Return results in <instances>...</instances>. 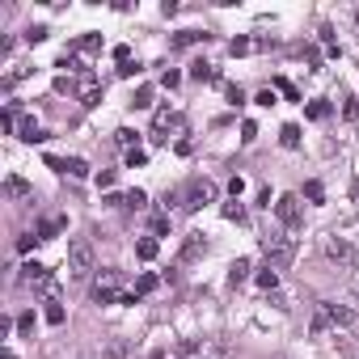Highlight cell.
<instances>
[{"label": "cell", "instance_id": "1", "mask_svg": "<svg viewBox=\"0 0 359 359\" xmlns=\"http://www.w3.org/2000/svg\"><path fill=\"white\" fill-rule=\"evenodd\" d=\"M321 254H325V262L338 266V271H351V266H355V245H351V237L325 233V237H321Z\"/></svg>", "mask_w": 359, "mask_h": 359}, {"label": "cell", "instance_id": "2", "mask_svg": "<svg viewBox=\"0 0 359 359\" xmlns=\"http://www.w3.org/2000/svg\"><path fill=\"white\" fill-rule=\"evenodd\" d=\"M262 250H266L271 266H275V271H283V266L296 258V237H287V233H271V237L262 241Z\"/></svg>", "mask_w": 359, "mask_h": 359}, {"label": "cell", "instance_id": "3", "mask_svg": "<svg viewBox=\"0 0 359 359\" xmlns=\"http://www.w3.org/2000/svg\"><path fill=\"white\" fill-rule=\"evenodd\" d=\"M275 216L287 233H300L304 229V208H300V195H279L275 199Z\"/></svg>", "mask_w": 359, "mask_h": 359}, {"label": "cell", "instance_id": "4", "mask_svg": "<svg viewBox=\"0 0 359 359\" xmlns=\"http://www.w3.org/2000/svg\"><path fill=\"white\" fill-rule=\"evenodd\" d=\"M68 275H72V279H89V275H93V245L81 241V237L68 245Z\"/></svg>", "mask_w": 359, "mask_h": 359}, {"label": "cell", "instance_id": "5", "mask_svg": "<svg viewBox=\"0 0 359 359\" xmlns=\"http://www.w3.org/2000/svg\"><path fill=\"white\" fill-rule=\"evenodd\" d=\"M203 203H216V182L212 177H195V182L182 191V208L187 212H199Z\"/></svg>", "mask_w": 359, "mask_h": 359}, {"label": "cell", "instance_id": "6", "mask_svg": "<svg viewBox=\"0 0 359 359\" xmlns=\"http://www.w3.org/2000/svg\"><path fill=\"white\" fill-rule=\"evenodd\" d=\"M93 300H97V304H118V300H123V292H118V271H106V275L93 283Z\"/></svg>", "mask_w": 359, "mask_h": 359}, {"label": "cell", "instance_id": "7", "mask_svg": "<svg viewBox=\"0 0 359 359\" xmlns=\"http://www.w3.org/2000/svg\"><path fill=\"white\" fill-rule=\"evenodd\" d=\"M321 313L330 317V325H342V330H355L359 325V313L346 309V304H321Z\"/></svg>", "mask_w": 359, "mask_h": 359}, {"label": "cell", "instance_id": "8", "mask_svg": "<svg viewBox=\"0 0 359 359\" xmlns=\"http://www.w3.org/2000/svg\"><path fill=\"white\" fill-rule=\"evenodd\" d=\"M208 250H212V241L203 233H191L187 245H182V262H199V258H208Z\"/></svg>", "mask_w": 359, "mask_h": 359}, {"label": "cell", "instance_id": "9", "mask_svg": "<svg viewBox=\"0 0 359 359\" xmlns=\"http://www.w3.org/2000/svg\"><path fill=\"white\" fill-rule=\"evenodd\" d=\"M47 165H51V169H64V173H72V177H85V173H89V165H85L81 156H68V161H55V156H47Z\"/></svg>", "mask_w": 359, "mask_h": 359}, {"label": "cell", "instance_id": "10", "mask_svg": "<svg viewBox=\"0 0 359 359\" xmlns=\"http://www.w3.org/2000/svg\"><path fill=\"white\" fill-rule=\"evenodd\" d=\"M22 283L47 287V283H51V279H47V266H43V262H26V266H22Z\"/></svg>", "mask_w": 359, "mask_h": 359}, {"label": "cell", "instance_id": "11", "mask_svg": "<svg viewBox=\"0 0 359 359\" xmlns=\"http://www.w3.org/2000/svg\"><path fill=\"white\" fill-rule=\"evenodd\" d=\"M18 135H22L26 144H39V140H43V127H39L30 114H22V118H18Z\"/></svg>", "mask_w": 359, "mask_h": 359}, {"label": "cell", "instance_id": "12", "mask_svg": "<svg viewBox=\"0 0 359 359\" xmlns=\"http://www.w3.org/2000/svg\"><path fill=\"white\" fill-rule=\"evenodd\" d=\"M212 34H199V30H182V34H173L169 47H195V43H208Z\"/></svg>", "mask_w": 359, "mask_h": 359}, {"label": "cell", "instance_id": "13", "mask_svg": "<svg viewBox=\"0 0 359 359\" xmlns=\"http://www.w3.org/2000/svg\"><path fill=\"white\" fill-rule=\"evenodd\" d=\"M245 279H250V258H237V262L229 266V283H233V287H241Z\"/></svg>", "mask_w": 359, "mask_h": 359}, {"label": "cell", "instance_id": "14", "mask_svg": "<svg viewBox=\"0 0 359 359\" xmlns=\"http://www.w3.org/2000/svg\"><path fill=\"white\" fill-rule=\"evenodd\" d=\"M64 317H68V313H64L60 296H47V321H51V325H64Z\"/></svg>", "mask_w": 359, "mask_h": 359}, {"label": "cell", "instance_id": "15", "mask_svg": "<svg viewBox=\"0 0 359 359\" xmlns=\"http://www.w3.org/2000/svg\"><path fill=\"white\" fill-rule=\"evenodd\" d=\"M258 287H262V292H275V287H279V271H275V266L258 271Z\"/></svg>", "mask_w": 359, "mask_h": 359}, {"label": "cell", "instance_id": "16", "mask_svg": "<svg viewBox=\"0 0 359 359\" xmlns=\"http://www.w3.org/2000/svg\"><path fill=\"white\" fill-rule=\"evenodd\" d=\"M191 76H195V81H203V85H208V81H216V68H212V64H203V60H199V64H191Z\"/></svg>", "mask_w": 359, "mask_h": 359}, {"label": "cell", "instance_id": "17", "mask_svg": "<svg viewBox=\"0 0 359 359\" xmlns=\"http://www.w3.org/2000/svg\"><path fill=\"white\" fill-rule=\"evenodd\" d=\"M118 203H123V208H131V212H140V208L148 203V195H144V191H127V195H123Z\"/></svg>", "mask_w": 359, "mask_h": 359}, {"label": "cell", "instance_id": "18", "mask_svg": "<svg viewBox=\"0 0 359 359\" xmlns=\"http://www.w3.org/2000/svg\"><path fill=\"white\" fill-rule=\"evenodd\" d=\"M135 258H144V262H152V258H156V237H144V241L135 245Z\"/></svg>", "mask_w": 359, "mask_h": 359}, {"label": "cell", "instance_id": "19", "mask_svg": "<svg viewBox=\"0 0 359 359\" xmlns=\"http://www.w3.org/2000/svg\"><path fill=\"white\" fill-rule=\"evenodd\" d=\"M5 195H13V199H26V195H30V187L22 182V177H9V182H5Z\"/></svg>", "mask_w": 359, "mask_h": 359}, {"label": "cell", "instance_id": "20", "mask_svg": "<svg viewBox=\"0 0 359 359\" xmlns=\"http://www.w3.org/2000/svg\"><path fill=\"white\" fill-rule=\"evenodd\" d=\"M131 106H135V110H148V106H152V89H148V85H140V89H135V97H131Z\"/></svg>", "mask_w": 359, "mask_h": 359}, {"label": "cell", "instance_id": "21", "mask_svg": "<svg viewBox=\"0 0 359 359\" xmlns=\"http://www.w3.org/2000/svg\"><path fill=\"white\" fill-rule=\"evenodd\" d=\"M279 140H283V148H296V144H300V127H296V123H287V127L279 131Z\"/></svg>", "mask_w": 359, "mask_h": 359}, {"label": "cell", "instance_id": "22", "mask_svg": "<svg viewBox=\"0 0 359 359\" xmlns=\"http://www.w3.org/2000/svg\"><path fill=\"white\" fill-rule=\"evenodd\" d=\"M304 114H309V118H317V123H321V118H325V114H330V102H321V97H317V102H309V110H304Z\"/></svg>", "mask_w": 359, "mask_h": 359}, {"label": "cell", "instance_id": "23", "mask_svg": "<svg viewBox=\"0 0 359 359\" xmlns=\"http://www.w3.org/2000/svg\"><path fill=\"white\" fill-rule=\"evenodd\" d=\"M224 220H245V208H241V199H233V203H224Z\"/></svg>", "mask_w": 359, "mask_h": 359}, {"label": "cell", "instance_id": "24", "mask_svg": "<svg viewBox=\"0 0 359 359\" xmlns=\"http://www.w3.org/2000/svg\"><path fill=\"white\" fill-rule=\"evenodd\" d=\"M60 229H64V220H43V229H39V241H51Z\"/></svg>", "mask_w": 359, "mask_h": 359}, {"label": "cell", "instance_id": "25", "mask_svg": "<svg viewBox=\"0 0 359 359\" xmlns=\"http://www.w3.org/2000/svg\"><path fill=\"white\" fill-rule=\"evenodd\" d=\"M114 140H118V144H123L127 152L135 148V131H131V127H118V131H114Z\"/></svg>", "mask_w": 359, "mask_h": 359}, {"label": "cell", "instance_id": "26", "mask_svg": "<svg viewBox=\"0 0 359 359\" xmlns=\"http://www.w3.org/2000/svg\"><path fill=\"white\" fill-rule=\"evenodd\" d=\"M254 47H258V43H250V39H233V47H229V51H233V55H250Z\"/></svg>", "mask_w": 359, "mask_h": 359}, {"label": "cell", "instance_id": "27", "mask_svg": "<svg viewBox=\"0 0 359 359\" xmlns=\"http://www.w3.org/2000/svg\"><path fill=\"white\" fill-rule=\"evenodd\" d=\"M144 161H148V152H144V148H131V152H127V169H140Z\"/></svg>", "mask_w": 359, "mask_h": 359}, {"label": "cell", "instance_id": "28", "mask_svg": "<svg viewBox=\"0 0 359 359\" xmlns=\"http://www.w3.org/2000/svg\"><path fill=\"white\" fill-rule=\"evenodd\" d=\"M102 359H127V346H123V342H110V346H106V355H102Z\"/></svg>", "mask_w": 359, "mask_h": 359}, {"label": "cell", "instance_id": "29", "mask_svg": "<svg viewBox=\"0 0 359 359\" xmlns=\"http://www.w3.org/2000/svg\"><path fill=\"white\" fill-rule=\"evenodd\" d=\"M224 93H229V102H233V106H241V102H245V93H241V85H224Z\"/></svg>", "mask_w": 359, "mask_h": 359}, {"label": "cell", "instance_id": "30", "mask_svg": "<svg viewBox=\"0 0 359 359\" xmlns=\"http://www.w3.org/2000/svg\"><path fill=\"white\" fill-rule=\"evenodd\" d=\"M304 195H309L313 203H321V199H325V191H321V182H309V187H304Z\"/></svg>", "mask_w": 359, "mask_h": 359}, {"label": "cell", "instance_id": "31", "mask_svg": "<svg viewBox=\"0 0 359 359\" xmlns=\"http://www.w3.org/2000/svg\"><path fill=\"white\" fill-rule=\"evenodd\" d=\"M97 47H102V39H97V34H85V39H81V51H97Z\"/></svg>", "mask_w": 359, "mask_h": 359}, {"label": "cell", "instance_id": "32", "mask_svg": "<svg viewBox=\"0 0 359 359\" xmlns=\"http://www.w3.org/2000/svg\"><path fill=\"white\" fill-rule=\"evenodd\" d=\"M241 140L254 144V140H258V123H245V127H241Z\"/></svg>", "mask_w": 359, "mask_h": 359}, {"label": "cell", "instance_id": "33", "mask_svg": "<svg viewBox=\"0 0 359 359\" xmlns=\"http://www.w3.org/2000/svg\"><path fill=\"white\" fill-rule=\"evenodd\" d=\"M152 287H156V275H144L140 287H135V296H144V292H152Z\"/></svg>", "mask_w": 359, "mask_h": 359}, {"label": "cell", "instance_id": "34", "mask_svg": "<svg viewBox=\"0 0 359 359\" xmlns=\"http://www.w3.org/2000/svg\"><path fill=\"white\" fill-rule=\"evenodd\" d=\"M18 330L30 334V330H34V313H22V317H18Z\"/></svg>", "mask_w": 359, "mask_h": 359}, {"label": "cell", "instance_id": "35", "mask_svg": "<svg viewBox=\"0 0 359 359\" xmlns=\"http://www.w3.org/2000/svg\"><path fill=\"white\" fill-rule=\"evenodd\" d=\"M97 187H102V191H110V187H114V169H106V173H97Z\"/></svg>", "mask_w": 359, "mask_h": 359}, {"label": "cell", "instance_id": "36", "mask_svg": "<svg viewBox=\"0 0 359 359\" xmlns=\"http://www.w3.org/2000/svg\"><path fill=\"white\" fill-rule=\"evenodd\" d=\"M241 191H245V177H233V182H229V195L241 199Z\"/></svg>", "mask_w": 359, "mask_h": 359}, {"label": "cell", "instance_id": "37", "mask_svg": "<svg viewBox=\"0 0 359 359\" xmlns=\"http://www.w3.org/2000/svg\"><path fill=\"white\" fill-rule=\"evenodd\" d=\"M152 233H156V237L169 233V216H156V220H152Z\"/></svg>", "mask_w": 359, "mask_h": 359}, {"label": "cell", "instance_id": "38", "mask_svg": "<svg viewBox=\"0 0 359 359\" xmlns=\"http://www.w3.org/2000/svg\"><path fill=\"white\" fill-rule=\"evenodd\" d=\"M182 85V72H165V89H177Z\"/></svg>", "mask_w": 359, "mask_h": 359}, {"label": "cell", "instance_id": "39", "mask_svg": "<svg viewBox=\"0 0 359 359\" xmlns=\"http://www.w3.org/2000/svg\"><path fill=\"white\" fill-rule=\"evenodd\" d=\"M26 39H30V43H43V39H47V26H34V30H30Z\"/></svg>", "mask_w": 359, "mask_h": 359}, {"label": "cell", "instance_id": "40", "mask_svg": "<svg viewBox=\"0 0 359 359\" xmlns=\"http://www.w3.org/2000/svg\"><path fill=\"white\" fill-rule=\"evenodd\" d=\"M275 89H283V93H287V97H292V102H296V97H300V93H296V89H292V81H275Z\"/></svg>", "mask_w": 359, "mask_h": 359}, {"label": "cell", "instance_id": "41", "mask_svg": "<svg viewBox=\"0 0 359 359\" xmlns=\"http://www.w3.org/2000/svg\"><path fill=\"white\" fill-rule=\"evenodd\" d=\"M258 106H275V89H262L258 93Z\"/></svg>", "mask_w": 359, "mask_h": 359}, {"label": "cell", "instance_id": "42", "mask_svg": "<svg viewBox=\"0 0 359 359\" xmlns=\"http://www.w3.org/2000/svg\"><path fill=\"white\" fill-rule=\"evenodd\" d=\"M342 114H346V118H355V114H359V102H355V97H346V106H342Z\"/></svg>", "mask_w": 359, "mask_h": 359}, {"label": "cell", "instance_id": "43", "mask_svg": "<svg viewBox=\"0 0 359 359\" xmlns=\"http://www.w3.org/2000/svg\"><path fill=\"white\" fill-rule=\"evenodd\" d=\"M355 199H359V187H355Z\"/></svg>", "mask_w": 359, "mask_h": 359}, {"label": "cell", "instance_id": "44", "mask_svg": "<svg viewBox=\"0 0 359 359\" xmlns=\"http://www.w3.org/2000/svg\"><path fill=\"white\" fill-rule=\"evenodd\" d=\"M355 18H359V9H355Z\"/></svg>", "mask_w": 359, "mask_h": 359}, {"label": "cell", "instance_id": "45", "mask_svg": "<svg viewBox=\"0 0 359 359\" xmlns=\"http://www.w3.org/2000/svg\"><path fill=\"white\" fill-rule=\"evenodd\" d=\"M195 359H199V355H195Z\"/></svg>", "mask_w": 359, "mask_h": 359}]
</instances>
